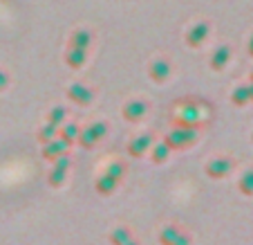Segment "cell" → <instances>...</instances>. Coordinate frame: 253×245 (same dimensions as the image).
<instances>
[{"label":"cell","instance_id":"11","mask_svg":"<svg viewBox=\"0 0 253 245\" xmlns=\"http://www.w3.org/2000/svg\"><path fill=\"white\" fill-rule=\"evenodd\" d=\"M148 77L153 79L155 83H164L168 77H170V63L168 59H153L148 63Z\"/></svg>","mask_w":253,"mask_h":245},{"label":"cell","instance_id":"24","mask_svg":"<svg viewBox=\"0 0 253 245\" xmlns=\"http://www.w3.org/2000/svg\"><path fill=\"white\" fill-rule=\"evenodd\" d=\"M105 176H110V178H115L117 183H121V180L126 178V164L124 162H110L108 167H105Z\"/></svg>","mask_w":253,"mask_h":245},{"label":"cell","instance_id":"2","mask_svg":"<svg viewBox=\"0 0 253 245\" xmlns=\"http://www.w3.org/2000/svg\"><path fill=\"white\" fill-rule=\"evenodd\" d=\"M200 139V128H191V126H172L166 133L164 142L170 146V151H186Z\"/></svg>","mask_w":253,"mask_h":245},{"label":"cell","instance_id":"25","mask_svg":"<svg viewBox=\"0 0 253 245\" xmlns=\"http://www.w3.org/2000/svg\"><path fill=\"white\" fill-rule=\"evenodd\" d=\"M7 86H9V77H7V72H2V70H0V92L5 90Z\"/></svg>","mask_w":253,"mask_h":245},{"label":"cell","instance_id":"7","mask_svg":"<svg viewBox=\"0 0 253 245\" xmlns=\"http://www.w3.org/2000/svg\"><path fill=\"white\" fill-rule=\"evenodd\" d=\"M159 245H191V236L179 225H166L159 230Z\"/></svg>","mask_w":253,"mask_h":245},{"label":"cell","instance_id":"26","mask_svg":"<svg viewBox=\"0 0 253 245\" xmlns=\"http://www.w3.org/2000/svg\"><path fill=\"white\" fill-rule=\"evenodd\" d=\"M249 57H253V34H251V39H249Z\"/></svg>","mask_w":253,"mask_h":245},{"label":"cell","instance_id":"23","mask_svg":"<svg viewBox=\"0 0 253 245\" xmlns=\"http://www.w3.org/2000/svg\"><path fill=\"white\" fill-rule=\"evenodd\" d=\"M65 117H67V111L63 106H54V108H49V113H47V122L58 126V128L65 124Z\"/></svg>","mask_w":253,"mask_h":245},{"label":"cell","instance_id":"6","mask_svg":"<svg viewBox=\"0 0 253 245\" xmlns=\"http://www.w3.org/2000/svg\"><path fill=\"white\" fill-rule=\"evenodd\" d=\"M150 111V104L143 99H128L121 108V117H124L128 124H139L143 117L148 115Z\"/></svg>","mask_w":253,"mask_h":245},{"label":"cell","instance_id":"19","mask_svg":"<svg viewBox=\"0 0 253 245\" xmlns=\"http://www.w3.org/2000/svg\"><path fill=\"white\" fill-rule=\"evenodd\" d=\"M231 104L238 108H244L251 104V95H249V86L244 83V86H238L233 92H231Z\"/></svg>","mask_w":253,"mask_h":245},{"label":"cell","instance_id":"21","mask_svg":"<svg viewBox=\"0 0 253 245\" xmlns=\"http://www.w3.org/2000/svg\"><path fill=\"white\" fill-rule=\"evenodd\" d=\"M238 191L242 196H253V167L247 169L238 178Z\"/></svg>","mask_w":253,"mask_h":245},{"label":"cell","instance_id":"15","mask_svg":"<svg viewBox=\"0 0 253 245\" xmlns=\"http://www.w3.org/2000/svg\"><path fill=\"white\" fill-rule=\"evenodd\" d=\"M87 61V50H81V48H70L65 52V63L67 67H72V70H79V67H83Z\"/></svg>","mask_w":253,"mask_h":245},{"label":"cell","instance_id":"12","mask_svg":"<svg viewBox=\"0 0 253 245\" xmlns=\"http://www.w3.org/2000/svg\"><path fill=\"white\" fill-rule=\"evenodd\" d=\"M209 32H211L209 23H206V20H200V23H195L186 32V43L191 45V48H200V45L209 39Z\"/></svg>","mask_w":253,"mask_h":245},{"label":"cell","instance_id":"28","mask_svg":"<svg viewBox=\"0 0 253 245\" xmlns=\"http://www.w3.org/2000/svg\"><path fill=\"white\" fill-rule=\"evenodd\" d=\"M249 79H251V81H253V70H251V77H249Z\"/></svg>","mask_w":253,"mask_h":245},{"label":"cell","instance_id":"5","mask_svg":"<svg viewBox=\"0 0 253 245\" xmlns=\"http://www.w3.org/2000/svg\"><path fill=\"white\" fill-rule=\"evenodd\" d=\"M70 169H72V158H70V153H67V155H61V158L54 160V162H52V169H49V173H47L49 187H54V189L63 187V184H65V180H67V173H70Z\"/></svg>","mask_w":253,"mask_h":245},{"label":"cell","instance_id":"22","mask_svg":"<svg viewBox=\"0 0 253 245\" xmlns=\"http://www.w3.org/2000/svg\"><path fill=\"white\" fill-rule=\"evenodd\" d=\"M54 137H58V126L49 124V122H45V124L39 128V133H36V139H39L41 144H45V142H52Z\"/></svg>","mask_w":253,"mask_h":245},{"label":"cell","instance_id":"10","mask_svg":"<svg viewBox=\"0 0 253 245\" xmlns=\"http://www.w3.org/2000/svg\"><path fill=\"white\" fill-rule=\"evenodd\" d=\"M150 146H153V135L150 133H139L128 142V155L134 158V160H139V158H143V155L148 153Z\"/></svg>","mask_w":253,"mask_h":245},{"label":"cell","instance_id":"8","mask_svg":"<svg viewBox=\"0 0 253 245\" xmlns=\"http://www.w3.org/2000/svg\"><path fill=\"white\" fill-rule=\"evenodd\" d=\"M65 95L72 104H77V106H81V108H87L92 101H94V92H92V88H87L85 83H81V81L67 86Z\"/></svg>","mask_w":253,"mask_h":245},{"label":"cell","instance_id":"1","mask_svg":"<svg viewBox=\"0 0 253 245\" xmlns=\"http://www.w3.org/2000/svg\"><path fill=\"white\" fill-rule=\"evenodd\" d=\"M204 101L184 99L179 101L172 111V124L175 126H191V128H202L211 120V111H204Z\"/></svg>","mask_w":253,"mask_h":245},{"label":"cell","instance_id":"16","mask_svg":"<svg viewBox=\"0 0 253 245\" xmlns=\"http://www.w3.org/2000/svg\"><path fill=\"white\" fill-rule=\"evenodd\" d=\"M117 187H119V183L115 178H110V176H105V173H101L94 183V191L99 196H112L117 191Z\"/></svg>","mask_w":253,"mask_h":245},{"label":"cell","instance_id":"3","mask_svg":"<svg viewBox=\"0 0 253 245\" xmlns=\"http://www.w3.org/2000/svg\"><path fill=\"white\" fill-rule=\"evenodd\" d=\"M105 133H108V124H105V122H92L90 126L81 128L77 144L81 146V149H94L101 139L105 137Z\"/></svg>","mask_w":253,"mask_h":245},{"label":"cell","instance_id":"17","mask_svg":"<svg viewBox=\"0 0 253 245\" xmlns=\"http://www.w3.org/2000/svg\"><path fill=\"white\" fill-rule=\"evenodd\" d=\"M92 45V34L87 29H77L70 39V48H81V50H90Z\"/></svg>","mask_w":253,"mask_h":245},{"label":"cell","instance_id":"18","mask_svg":"<svg viewBox=\"0 0 253 245\" xmlns=\"http://www.w3.org/2000/svg\"><path fill=\"white\" fill-rule=\"evenodd\" d=\"M79 133H81V126L74 124V122H67V124H63L61 128H58V135L65 139L67 144H77Z\"/></svg>","mask_w":253,"mask_h":245},{"label":"cell","instance_id":"13","mask_svg":"<svg viewBox=\"0 0 253 245\" xmlns=\"http://www.w3.org/2000/svg\"><path fill=\"white\" fill-rule=\"evenodd\" d=\"M231 54L233 52H231L229 45H220V48L211 54V70H215V72L224 70V67L229 65V61H231Z\"/></svg>","mask_w":253,"mask_h":245},{"label":"cell","instance_id":"29","mask_svg":"<svg viewBox=\"0 0 253 245\" xmlns=\"http://www.w3.org/2000/svg\"><path fill=\"white\" fill-rule=\"evenodd\" d=\"M251 142H253V133H251Z\"/></svg>","mask_w":253,"mask_h":245},{"label":"cell","instance_id":"9","mask_svg":"<svg viewBox=\"0 0 253 245\" xmlns=\"http://www.w3.org/2000/svg\"><path fill=\"white\" fill-rule=\"evenodd\" d=\"M43 149H41V155H43V160H47V162H54L56 158H61V155H67L70 153V146L65 139L58 135V137H54L52 142H45V144H41Z\"/></svg>","mask_w":253,"mask_h":245},{"label":"cell","instance_id":"20","mask_svg":"<svg viewBox=\"0 0 253 245\" xmlns=\"http://www.w3.org/2000/svg\"><path fill=\"white\" fill-rule=\"evenodd\" d=\"M130 239H134V236H132V232H130L126 225L115 227V230L110 232V236H108V241H110L112 245H126Z\"/></svg>","mask_w":253,"mask_h":245},{"label":"cell","instance_id":"14","mask_svg":"<svg viewBox=\"0 0 253 245\" xmlns=\"http://www.w3.org/2000/svg\"><path fill=\"white\" fill-rule=\"evenodd\" d=\"M170 146L166 144V142H153V146H150V151H148V155H150V162L153 164H164V162H168V158H170Z\"/></svg>","mask_w":253,"mask_h":245},{"label":"cell","instance_id":"27","mask_svg":"<svg viewBox=\"0 0 253 245\" xmlns=\"http://www.w3.org/2000/svg\"><path fill=\"white\" fill-rule=\"evenodd\" d=\"M126 245H139V241H137V239H130V241H128V243H126Z\"/></svg>","mask_w":253,"mask_h":245},{"label":"cell","instance_id":"4","mask_svg":"<svg viewBox=\"0 0 253 245\" xmlns=\"http://www.w3.org/2000/svg\"><path fill=\"white\" fill-rule=\"evenodd\" d=\"M233 169H235L233 158H229V155H217V158H211L209 162H206L204 171L211 180H224L231 176Z\"/></svg>","mask_w":253,"mask_h":245}]
</instances>
